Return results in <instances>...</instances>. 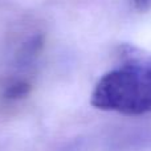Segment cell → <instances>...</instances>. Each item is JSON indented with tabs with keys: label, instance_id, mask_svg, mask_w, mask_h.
I'll return each instance as SVG.
<instances>
[{
	"label": "cell",
	"instance_id": "3",
	"mask_svg": "<svg viewBox=\"0 0 151 151\" xmlns=\"http://www.w3.org/2000/svg\"><path fill=\"white\" fill-rule=\"evenodd\" d=\"M135 7L139 11H149L151 9V0H134Z\"/></svg>",
	"mask_w": 151,
	"mask_h": 151
},
{
	"label": "cell",
	"instance_id": "1",
	"mask_svg": "<svg viewBox=\"0 0 151 151\" xmlns=\"http://www.w3.org/2000/svg\"><path fill=\"white\" fill-rule=\"evenodd\" d=\"M90 102L99 110L126 115L151 113V55L131 56L104 74L94 86Z\"/></svg>",
	"mask_w": 151,
	"mask_h": 151
},
{
	"label": "cell",
	"instance_id": "2",
	"mask_svg": "<svg viewBox=\"0 0 151 151\" xmlns=\"http://www.w3.org/2000/svg\"><path fill=\"white\" fill-rule=\"evenodd\" d=\"M32 85L25 77H12L5 82L3 88V98L5 101H19L29 94Z\"/></svg>",
	"mask_w": 151,
	"mask_h": 151
}]
</instances>
